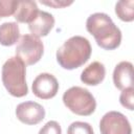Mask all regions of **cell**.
I'll return each instance as SVG.
<instances>
[{"label":"cell","mask_w":134,"mask_h":134,"mask_svg":"<svg viewBox=\"0 0 134 134\" xmlns=\"http://www.w3.org/2000/svg\"><path fill=\"white\" fill-rule=\"evenodd\" d=\"M86 29L91 34L97 45L106 50H113L120 45L121 31L105 13H94L86 21Z\"/></svg>","instance_id":"obj_1"},{"label":"cell","mask_w":134,"mask_h":134,"mask_svg":"<svg viewBox=\"0 0 134 134\" xmlns=\"http://www.w3.org/2000/svg\"><path fill=\"white\" fill-rule=\"evenodd\" d=\"M92 48L88 39L82 36H73L66 40L57 50L59 65L67 70H72L84 65L91 55Z\"/></svg>","instance_id":"obj_2"},{"label":"cell","mask_w":134,"mask_h":134,"mask_svg":"<svg viewBox=\"0 0 134 134\" xmlns=\"http://www.w3.org/2000/svg\"><path fill=\"white\" fill-rule=\"evenodd\" d=\"M25 75V64L17 55L9 58L2 66V83L7 92L15 97H22L28 93Z\"/></svg>","instance_id":"obj_3"},{"label":"cell","mask_w":134,"mask_h":134,"mask_svg":"<svg viewBox=\"0 0 134 134\" xmlns=\"http://www.w3.org/2000/svg\"><path fill=\"white\" fill-rule=\"evenodd\" d=\"M63 103L72 113L81 116L91 115L96 108V100L91 92L80 86L66 90L63 94Z\"/></svg>","instance_id":"obj_4"},{"label":"cell","mask_w":134,"mask_h":134,"mask_svg":"<svg viewBox=\"0 0 134 134\" xmlns=\"http://www.w3.org/2000/svg\"><path fill=\"white\" fill-rule=\"evenodd\" d=\"M44 53V45L40 38L32 35H23L17 44L16 55L20 58L25 65L38 63Z\"/></svg>","instance_id":"obj_5"},{"label":"cell","mask_w":134,"mask_h":134,"mask_svg":"<svg viewBox=\"0 0 134 134\" xmlns=\"http://www.w3.org/2000/svg\"><path fill=\"white\" fill-rule=\"evenodd\" d=\"M100 134H132L128 118L118 111L107 112L99 121Z\"/></svg>","instance_id":"obj_6"},{"label":"cell","mask_w":134,"mask_h":134,"mask_svg":"<svg viewBox=\"0 0 134 134\" xmlns=\"http://www.w3.org/2000/svg\"><path fill=\"white\" fill-rule=\"evenodd\" d=\"M32 93L42 99H49L57 95L59 91V82L51 74L47 72L40 73L34 80L31 85Z\"/></svg>","instance_id":"obj_7"},{"label":"cell","mask_w":134,"mask_h":134,"mask_svg":"<svg viewBox=\"0 0 134 134\" xmlns=\"http://www.w3.org/2000/svg\"><path fill=\"white\" fill-rule=\"evenodd\" d=\"M17 118L25 125H37L45 117V109L39 103L28 100L20 103L16 108Z\"/></svg>","instance_id":"obj_8"},{"label":"cell","mask_w":134,"mask_h":134,"mask_svg":"<svg viewBox=\"0 0 134 134\" xmlns=\"http://www.w3.org/2000/svg\"><path fill=\"white\" fill-rule=\"evenodd\" d=\"M113 83L119 90L133 87V64L131 62L122 61L115 66L113 71Z\"/></svg>","instance_id":"obj_9"},{"label":"cell","mask_w":134,"mask_h":134,"mask_svg":"<svg viewBox=\"0 0 134 134\" xmlns=\"http://www.w3.org/2000/svg\"><path fill=\"white\" fill-rule=\"evenodd\" d=\"M54 25V18L50 13L39 10L37 17L28 24V28L32 36L38 38L45 37L49 34Z\"/></svg>","instance_id":"obj_10"},{"label":"cell","mask_w":134,"mask_h":134,"mask_svg":"<svg viewBox=\"0 0 134 134\" xmlns=\"http://www.w3.org/2000/svg\"><path fill=\"white\" fill-rule=\"evenodd\" d=\"M106 75V68L103 63L94 61L90 63L81 73V81L89 86L100 84Z\"/></svg>","instance_id":"obj_11"},{"label":"cell","mask_w":134,"mask_h":134,"mask_svg":"<svg viewBox=\"0 0 134 134\" xmlns=\"http://www.w3.org/2000/svg\"><path fill=\"white\" fill-rule=\"evenodd\" d=\"M39 8L36 1L31 0H21L18 1L16 12L14 14L17 22L20 23H30L38 15Z\"/></svg>","instance_id":"obj_12"},{"label":"cell","mask_w":134,"mask_h":134,"mask_svg":"<svg viewBox=\"0 0 134 134\" xmlns=\"http://www.w3.org/2000/svg\"><path fill=\"white\" fill-rule=\"evenodd\" d=\"M20 29L16 22H4L0 25V44L12 46L19 41Z\"/></svg>","instance_id":"obj_13"},{"label":"cell","mask_w":134,"mask_h":134,"mask_svg":"<svg viewBox=\"0 0 134 134\" xmlns=\"http://www.w3.org/2000/svg\"><path fill=\"white\" fill-rule=\"evenodd\" d=\"M115 14L125 22H132L134 20V1L121 0L115 5Z\"/></svg>","instance_id":"obj_14"},{"label":"cell","mask_w":134,"mask_h":134,"mask_svg":"<svg viewBox=\"0 0 134 134\" xmlns=\"http://www.w3.org/2000/svg\"><path fill=\"white\" fill-rule=\"evenodd\" d=\"M67 134H94L92 126L85 121H73L67 129Z\"/></svg>","instance_id":"obj_15"},{"label":"cell","mask_w":134,"mask_h":134,"mask_svg":"<svg viewBox=\"0 0 134 134\" xmlns=\"http://www.w3.org/2000/svg\"><path fill=\"white\" fill-rule=\"evenodd\" d=\"M18 5L17 0H0V18L9 17L15 14Z\"/></svg>","instance_id":"obj_16"},{"label":"cell","mask_w":134,"mask_h":134,"mask_svg":"<svg viewBox=\"0 0 134 134\" xmlns=\"http://www.w3.org/2000/svg\"><path fill=\"white\" fill-rule=\"evenodd\" d=\"M133 94H134V88L130 87L127 89H124L122 92L119 95V102L121 104L122 107L129 109L130 111L134 110V106H133Z\"/></svg>","instance_id":"obj_17"},{"label":"cell","mask_w":134,"mask_h":134,"mask_svg":"<svg viewBox=\"0 0 134 134\" xmlns=\"http://www.w3.org/2000/svg\"><path fill=\"white\" fill-rule=\"evenodd\" d=\"M39 134H62V129L58 121L49 120L40 129Z\"/></svg>","instance_id":"obj_18"},{"label":"cell","mask_w":134,"mask_h":134,"mask_svg":"<svg viewBox=\"0 0 134 134\" xmlns=\"http://www.w3.org/2000/svg\"><path fill=\"white\" fill-rule=\"evenodd\" d=\"M40 2L42 4H45V5L54 7V8H62V7H65V6H68V5L72 4V1H64V0H60V1H58V0H50V1L41 0Z\"/></svg>","instance_id":"obj_19"}]
</instances>
